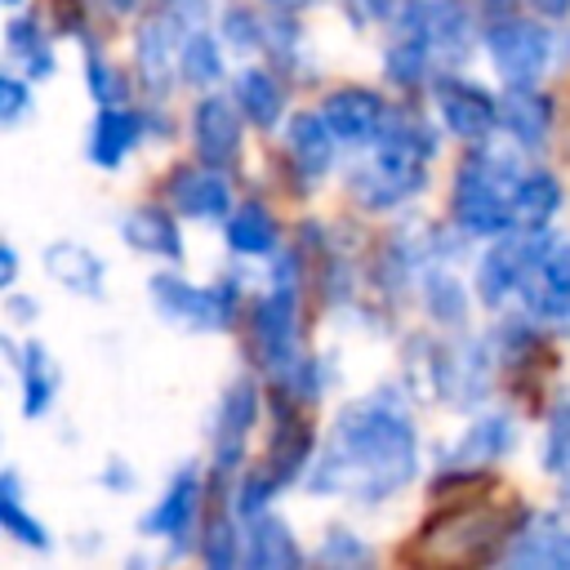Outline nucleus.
<instances>
[{
  "label": "nucleus",
  "instance_id": "16",
  "mask_svg": "<svg viewBox=\"0 0 570 570\" xmlns=\"http://www.w3.org/2000/svg\"><path fill=\"white\" fill-rule=\"evenodd\" d=\"M512 566H570V534L552 517H539L512 548Z\"/></svg>",
  "mask_w": 570,
  "mask_h": 570
},
{
  "label": "nucleus",
  "instance_id": "31",
  "mask_svg": "<svg viewBox=\"0 0 570 570\" xmlns=\"http://www.w3.org/2000/svg\"><path fill=\"white\" fill-rule=\"evenodd\" d=\"M428 307H432L441 321H459V316H463V289H459L450 276H432V281H428Z\"/></svg>",
  "mask_w": 570,
  "mask_h": 570
},
{
  "label": "nucleus",
  "instance_id": "5",
  "mask_svg": "<svg viewBox=\"0 0 570 570\" xmlns=\"http://www.w3.org/2000/svg\"><path fill=\"white\" fill-rule=\"evenodd\" d=\"M151 294H156L160 312H169V316H178V321H196V325H227L232 298H236L232 281L209 294V289H196V285H187V281H178V276H156V281H151Z\"/></svg>",
  "mask_w": 570,
  "mask_h": 570
},
{
  "label": "nucleus",
  "instance_id": "15",
  "mask_svg": "<svg viewBox=\"0 0 570 570\" xmlns=\"http://www.w3.org/2000/svg\"><path fill=\"white\" fill-rule=\"evenodd\" d=\"M330 120L325 116H294L289 120V156H294V165L307 174V178H316L325 165H330V156H334V142H330Z\"/></svg>",
  "mask_w": 570,
  "mask_h": 570
},
{
  "label": "nucleus",
  "instance_id": "29",
  "mask_svg": "<svg viewBox=\"0 0 570 570\" xmlns=\"http://www.w3.org/2000/svg\"><path fill=\"white\" fill-rule=\"evenodd\" d=\"M183 71H187V80H196V85L218 80V49H214L209 36H191V40H187V49H183Z\"/></svg>",
  "mask_w": 570,
  "mask_h": 570
},
{
  "label": "nucleus",
  "instance_id": "40",
  "mask_svg": "<svg viewBox=\"0 0 570 570\" xmlns=\"http://www.w3.org/2000/svg\"><path fill=\"white\" fill-rule=\"evenodd\" d=\"M9 4H18V0H9Z\"/></svg>",
  "mask_w": 570,
  "mask_h": 570
},
{
  "label": "nucleus",
  "instance_id": "20",
  "mask_svg": "<svg viewBox=\"0 0 570 570\" xmlns=\"http://www.w3.org/2000/svg\"><path fill=\"white\" fill-rule=\"evenodd\" d=\"M557 205H561V187H557L552 174H530V178H521V187L512 191V209H517V218L530 223V227L548 223V218L557 214Z\"/></svg>",
  "mask_w": 570,
  "mask_h": 570
},
{
  "label": "nucleus",
  "instance_id": "36",
  "mask_svg": "<svg viewBox=\"0 0 570 570\" xmlns=\"http://www.w3.org/2000/svg\"><path fill=\"white\" fill-rule=\"evenodd\" d=\"M0 107H4V120H18V116H22V107H27V89H22L13 76H4V80H0Z\"/></svg>",
  "mask_w": 570,
  "mask_h": 570
},
{
  "label": "nucleus",
  "instance_id": "13",
  "mask_svg": "<svg viewBox=\"0 0 570 570\" xmlns=\"http://www.w3.org/2000/svg\"><path fill=\"white\" fill-rule=\"evenodd\" d=\"M499 120H503L521 142L534 147V142L548 134L552 111H548V98H543V94H534V89H525V85H512V89L503 94V102H499Z\"/></svg>",
  "mask_w": 570,
  "mask_h": 570
},
{
  "label": "nucleus",
  "instance_id": "4",
  "mask_svg": "<svg viewBox=\"0 0 570 570\" xmlns=\"http://www.w3.org/2000/svg\"><path fill=\"white\" fill-rule=\"evenodd\" d=\"M499 71L512 80V85H530L543 62H548V36L534 27V22H521V18H508V22H494L490 36H485Z\"/></svg>",
  "mask_w": 570,
  "mask_h": 570
},
{
  "label": "nucleus",
  "instance_id": "32",
  "mask_svg": "<svg viewBox=\"0 0 570 570\" xmlns=\"http://www.w3.org/2000/svg\"><path fill=\"white\" fill-rule=\"evenodd\" d=\"M49 374H45V352L31 347V361H27V414H40L49 405Z\"/></svg>",
  "mask_w": 570,
  "mask_h": 570
},
{
  "label": "nucleus",
  "instance_id": "28",
  "mask_svg": "<svg viewBox=\"0 0 570 570\" xmlns=\"http://www.w3.org/2000/svg\"><path fill=\"white\" fill-rule=\"evenodd\" d=\"M9 49H13L18 58H27V62L36 67V76H45V71L53 67V58H49V49H45V40H40V27H36L31 18H18V22L9 27Z\"/></svg>",
  "mask_w": 570,
  "mask_h": 570
},
{
  "label": "nucleus",
  "instance_id": "27",
  "mask_svg": "<svg viewBox=\"0 0 570 570\" xmlns=\"http://www.w3.org/2000/svg\"><path fill=\"white\" fill-rule=\"evenodd\" d=\"M49 267H53V276H62L67 285H76V289H85V294L98 289V263H94L80 245H58V249H49Z\"/></svg>",
  "mask_w": 570,
  "mask_h": 570
},
{
  "label": "nucleus",
  "instance_id": "39",
  "mask_svg": "<svg viewBox=\"0 0 570 570\" xmlns=\"http://www.w3.org/2000/svg\"><path fill=\"white\" fill-rule=\"evenodd\" d=\"M58 9H67V0H58Z\"/></svg>",
  "mask_w": 570,
  "mask_h": 570
},
{
  "label": "nucleus",
  "instance_id": "6",
  "mask_svg": "<svg viewBox=\"0 0 570 570\" xmlns=\"http://www.w3.org/2000/svg\"><path fill=\"white\" fill-rule=\"evenodd\" d=\"M454 209H459V223L472 227V232H503L512 223V205L499 196V187L472 165L459 174V191H454Z\"/></svg>",
  "mask_w": 570,
  "mask_h": 570
},
{
  "label": "nucleus",
  "instance_id": "21",
  "mask_svg": "<svg viewBox=\"0 0 570 570\" xmlns=\"http://www.w3.org/2000/svg\"><path fill=\"white\" fill-rule=\"evenodd\" d=\"M249 566H258V570H289V566H298V548H294V539H289V530L281 521H258L254 525Z\"/></svg>",
  "mask_w": 570,
  "mask_h": 570
},
{
  "label": "nucleus",
  "instance_id": "37",
  "mask_svg": "<svg viewBox=\"0 0 570 570\" xmlns=\"http://www.w3.org/2000/svg\"><path fill=\"white\" fill-rule=\"evenodd\" d=\"M370 552L361 548V543H352V539H343V534H334L330 539V548H325V561H365Z\"/></svg>",
  "mask_w": 570,
  "mask_h": 570
},
{
  "label": "nucleus",
  "instance_id": "10",
  "mask_svg": "<svg viewBox=\"0 0 570 570\" xmlns=\"http://www.w3.org/2000/svg\"><path fill=\"white\" fill-rule=\"evenodd\" d=\"M254 334H258V347H263L267 365H289L294 361V294L289 289H276L272 298H263Z\"/></svg>",
  "mask_w": 570,
  "mask_h": 570
},
{
  "label": "nucleus",
  "instance_id": "11",
  "mask_svg": "<svg viewBox=\"0 0 570 570\" xmlns=\"http://www.w3.org/2000/svg\"><path fill=\"white\" fill-rule=\"evenodd\" d=\"M254 383H236L223 401V414H218V468L232 472L240 463V450H245V432L254 423Z\"/></svg>",
  "mask_w": 570,
  "mask_h": 570
},
{
  "label": "nucleus",
  "instance_id": "35",
  "mask_svg": "<svg viewBox=\"0 0 570 570\" xmlns=\"http://www.w3.org/2000/svg\"><path fill=\"white\" fill-rule=\"evenodd\" d=\"M205 557H209L214 566H232V530H227V521H214V525H209Z\"/></svg>",
  "mask_w": 570,
  "mask_h": 570
},
{
  "label": "nucleus",
  "instance_id": "2",
  "mask_svg": "<svg viewBox=\"0 0 570 570\" xmlns=\"http://www.w3.org/2000/svg\"><path fill=\"white\" fill-rule=\"evenodd\" d=\"M494 539H499V517L481 508H463L428 525L414 552L428 561H481Z\"/></svg>",
  "mask_w": 570,
  "mask_h": 570
},
{
  "label": "nucleus",
  "instance_id": "18",
  "mask_svg": "<svg viewBox=\"0 0 570 570\" xmlns=\"http://www.w3.org/2000/svg\"><path fill=\"white\" fill-rule=\"evenodd\" d=\"M125 236H129L134 249H147V254H165V258H178V254H183L178 227H174V218L160 214V209H138V214H129Z\"/></svg>",
  "mask_w": 570,
  "mask_h": 570
},
{
  "label": "nucleus",
  "instance_id": "33",
  "mask_svg": "<svg viewBox=\"0 0 570 570\" xmlns=\"http://www.w3.org/2000/svg\"><path fill=\"white\" fill-rule=\"evenodd\" d=\"M419 67H423V40H414V45H401L392 58H387V71L396 76V80H414L419 76Z\"/></svg>",
  "mask_w": 570,
  "mask_h": 570
},
{
  "label": "nucleus",
  "instance_id": "25",
  "mask_svg": "<svg viewBox=\"0 0 570 570\" xmlns=\"http://www.w3.org/2000/svg\"><path fill=\"white\" fill-rule=\"evenodd\" d=\"M236 94H240V107H245V116H249L254 125H272V120H276V111H281V89L272 85L267 71H245L240 85H236Z\"/></svg>",
  "mask_w": 570,
  "mask_h": 570
},
{
  "label": "nucleus",
  "instance_id": "3",
  "mask_svg": "<svg viewBox=\"0 0 570 570\" xmlns=\"http://www.w3.org/2000/svg\"><path fill=\"white\" fill-rule=\"evenodd\" d=\"M307 450H312L307 428H303L294 414H285V401H281V428H276V436H272L267 459H263V463L245 476V485H240V512L263 508V503H267V494H272L276 485H285V481L303 468Z\"/></svg>",
  "mask_w": 570,
  "mask_h": 570
},
{
  "label": "nucleus",
  "instance_id": "12",
  "mask_svg": "<svg viewBox=\"0 0 570 570\" xmlns=\"http://www.w3.org/2000/svg\"><path fill=\"white\" fill-rule=\"evenodd\" d=\"M410 27L428 40V45H445V49H463L468 40V18L454 0H410L405 9Z\"/></svg>",
  "mask_w": 570,
  "mask_h": 570
},
{
  "label": "nucleus",
  "instance_id": "22",
  "mask_svg": "<svg viewBox=\"0 0 570 570\" xmlns=\"http://www.w3.org/2000/svg\"><path fill=\"white\" fill-rule=\"evenodd\" d=\"M191 508H196V476L183 472L174 481V490L165 494V503L147 517V530H160V534H183L187 521H191Z\"/></svg>",
  "mask_w": 570,
  "mask_h": 570
},
{
  "label": "nucleus",
  "instance_id": "17",
  "mask_svg": "<svg viewBox=\"0 0 570 570\" xmlns=\"http://www.w3.org/2000/svg\"><path fill=\"white\" fill-rule=\"evenodd\" d=\"M138 134H142V116L102 107V116H98V125H94V160H98V165H116V160L134 147Z\"/></svg>",
  "mask_w": 570,
  "mask_h": 570
},
{
  "label": "nucleus",
  "instance_id": "26",
  "mask_svg": "<svg viewBox=\"0 0 570 570\" xmlns=\"http://www.w3.org/2000/svg\"><path fill=\"white\" fill-rule=\"evenodd\" d=\"M0 525H4L13 539L31 543V548H45V543H49V539H45V525L22 512V499H18V481H13V476L0 481Z\"/></svg>",
  "mask_w": 570,
  "mask_h": 570
},
{
  "label": "nucleus",
  "instance_id": "30",
  "mask_svg": "<svg viewBox=\"0 0 570 570\" xmlns=\"http://www.w3.org/2000/svg\"><path fill=\"white\" fill-rule=\"evenodd\" d=\"M548 472H570V401L557 405L552 428H548Z\"/></svg>",
  "mask_w": 570,
  "mask_h": 570
},
{
  "label": "nucleus",
  "instance_id": "19",
  "mask_svg": "<svg viewBox=\"0 0 570 570\" xmlns=\"http://www.w3.org/2000/svg\"><path fill=\"white\" fill-rule=\"evenodd\" d=\"M525 263H534V254H530V245H499V249H490V258L481 263V298L485 303H499L517 281H521V267Z\"/></svg>",
  "mask_w": 570,
  "mask_h": 570
},
{
  "label": "nucleus",
  "instance_id": "9",
  "mask_svg": "<svg viewBox=\"0 0 570 570\" xmlns=\"http://www.w3.org/2000/svg\"><path fill=\"white\" fill-rule=\"evenodd\" d=\"M196 147L200 156L223 169L236 160V147H240V125H236V111L223 102V98H205L196 107Z\"/></svg>",
  "mask_w": 570,
  "mask_h": 570
},
{
  "label": "nucleus",
  "instance_id": "23",
  "mask_svg": "<svg viewBox=\"0 0 570 570\" xmlns=\"http://www.w3.org/2000/svg\"><path fill=\"white\" fill-rule=\"evenodd\" d=\"M508 441H512V428H508V419H481L468 436H463V445H459V463L468 468V463H490V459H499L503 450H508Z\"/></svg>",
  "mask_w": 570,
  "mask_h": 570
},
{
  "label": "nucleus",
  "instance_id": "34",
  "mask_svg": "<svg viewBox=\"0 0 570 570\" xmlns=\"http://www.w3.org/2000/svg\"><path fill=\"white\" fill-rule=\"evenodd\" d=\"M89 89H94L102 102H116V98H120V80H116L111 67H102L98 58H89Z\"/></svg>",
  "mask_w": 570,
  "mask_h": 570
},
{
  "label": "nucleus",
  "instance_id": "7",
  "mask_svg": "<svg viewBox=\"0 0 570 570\" xmlns=\"http://www.w3.org/2000/svg\"><path fill=\"white\" fill-rule=\"evenodd\" d=\"M436 107H441L445 125L454 134H463V138H485L494 129V120H499L494 102L476 85H463V80H441L436 85Z\"/></svg>",
  "mask_w": 570,
  "mask_h": 570
},
{
  "label": "nucleus",
  "instance_id": "1",
  "mask_svg": "<svg viewBox=\"0 0 570 570\" xmlns=\"http://www.w3.org/2000/svg\"><path fill=\"white\" fill-rule=\"evenodd\" d=\"M414 472V428L387 396L361 401L338 419V441L325 454L316 485L379 499Z\"/></svg>",
  "mask_w": 570,
  "mask_h": 570
},
{
  "label": "nucleus",
  "instance_id": "14",
  "mask_svg": "<svg viewBox=\"0 0 570 570\" xmlns=\"http://www.w3.org/2000/svg\"><path fill=\"white\" fill-rule=\"evenodd\" d=\"M169 196L183 214H196V218H214L227 209V187L218 174H200V169H178L174 183H169Z\"/></svg>",
  "mask_w": 570,
  "mask_h": 570
},
{
  "label": "nucleus",
  "instance_id": "24",
  "mask_svg": "<svg viewBox=\"0 0 570 570\" xmlns=\"http://www.w3.org/2000/svg\"><path fill=\"white\" fill-rule=\"evenodd\" d=\"M227 236H232V245H236L240 254H267V249L276 245V223L267 218V209L245 205V209L232 218Z\"/></svg>",
  "mask_w": 570,
  "mask_h": 570
},
{
  "label": "nucleus",
  "instance_id": "8",
  "mask_svg": "<svg viewBox=\"0 0 570 570\" xmlns=\"http://www.w3.org/2000/svg\"><path fill=\"white\" fill-rule=\"evenodd\" d=\"M321 116L330 120V129H334L338 138L365 142V138H374L379 125H383V102H379L370 89H338V94L325 98V111H321Z\"/></svg>",
  "mask_w": 570,
  "mask_h": 570
},
{
  "label": "nucleus",
  "instance_id": "38",
  "mask_svg": "<svg viewBox=\"0 0 570 570\" xmlns=\"http://www.w3.org/2000/svg\"><path fill=\"white\" fill-rule=\"evenodd\" d=\"M534 9L548 13V18H561V13L570 9V0H534Z\"/></svg>",
  "mask_w": 570,
  "mask_h": 570
}]
</instances>
